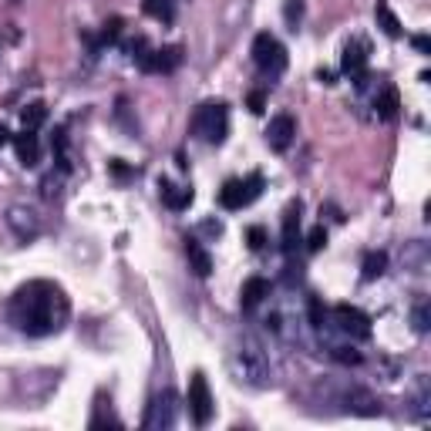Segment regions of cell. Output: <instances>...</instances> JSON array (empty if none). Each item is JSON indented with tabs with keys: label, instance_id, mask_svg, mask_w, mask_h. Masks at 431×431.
I'll list each match as a JSON object with an SVG mask.
<instances>
[{
	"label": "cell",
	"instance_id": "9a60e30c",
	"mask_svg": "<svg viewBox=\"0 0 431 431\" xmlns=\"http://www.w3.org/2000/svg\"><path fill=\"white\" fill-rule=\"evenodd\" d=\"M283 253H293L297 246H300V203L286 205V212H283Z\"/></svg>",
	"mask_w": 431,
	"mask_h": 431
},
{
	"label": "cell",
	"instance_id": "d6a6232c",
	"mask_svg": "<svg viewBox=\"0 0 431 431\" xmlns=\"http://www.w3.org/2000/svg\"><path fill=\"white\" fill-rule=\"evenodd\" d=\"M414 330H418V333L428 330V300H421V304L414 306Z\"/></svg>",
	"mask_w": 431,
	"mask_h": 431
},
{
	"label": "cell",
	"instance_id": "83f0119b",
	"mask_svg": "<svg viewBox=\"0 0 431 431\" xmlns=\"http://www.w3.org/2000/svg\"><path fill=\"white\" fill-rule=\"evenodd\" d=\"M128 57H131V61H142V57H145V54L152 51V48H149V37H145V34H138V37H135V41H128Z\"/></svg>",
	"mask_w": 431,
	"mask_h": 431
},
{
	"label": "cell",
	"instance_id": "44dd1931",
	"mask_svg": "<svg viewBox=\"0 0 431 431\" xmlns=\"http://www.w3.org/2000/svg\"><path fill=\"white\" fill-rule=\"evenodd\" d=\"M104 425H111V428H118L122 421L115 418V411H111V405H104V398H98V407H95V414H91V421H88V428H104Z\"/></svg>",
	"mask_w": 431,
	"mask_h": 431
},
{
	"label": "cell",
	"instance_id": "4dcf8cb0",
	"mask_svg": "<svg viewBox=\"0 0 431 431\" xmlns=\"http://www.w3.org/2000/svg\"><path fill=\"white\" fill-rule=\"evenodd\" d=\"M246 243H250V250L259 253V250L266 246V229H263V226H250V229H246Z\"/></svg>",
	"mask_w": 431,
	"mask_h": 431
},
{
	"label": "cell",
	"instance_id": "d590c367",
	"mask_svg": "<svg viewBox=\"0 0 431 431\" xmlns=\"http://www.w3.org/2000/svg\"><path fill=\"white\" fill-rule=\"evenodd\" d=\"M7 142H10V128H7L3 122H0V149H3Z\"/></svg>",
	"mask_w": 431,
	"mask_h": 431
},
{
	"label": "cell",
	"instance_id": "ffe728a7",
	"mask_svg": "<svg viewBox=\"0 0 431 431\" xmlns=\"http://www.w3.org/2000/svg\"><path fill=\"white\" fill-rule=\"evenodd\" d=\"M142 10L155 17V21H162V24H172L176 21V7H172V0H142Z\"/></svg>",
	"mask_w": 431,
	"mask_h": 431
},
{
	"label": "cell",
	"instance_id": "5bb4252c",
	"mask_svg": "<svg viewBox=\"0 0 431 431\" xmlns=\"http://www.w3.org/2000/svg\"><path fill=\"white\" fill-rule=\"evenodd\" d=\"M14 152H17V162L27 165V169L41 162V142H37V135L30 128H24L21 135H14Z\"/></svg>",
	"mask_w": 431,
	"mask_h": 431
},
{
	"label": "cell",
	"instance_id": "8d00e7d4",
	"mask_svg": "<svg viewBox=\"0 0 431 431\" xmlns=\"http://www.w3.org/2000/svg\"><path fill=\"white\" fill-rule=\"evenodd\" d=\"M317 77H320L324 84H333V71H320V75H317Z\"/></svg>",
	"mask_w": 431,
	"mask_h": 431
},
{
	"label": "cell",
	"instance_id": "277c9868",
	"mask_svg": "<svg viewBox=\"0 0 431 431\" xmlns=\"http://www.w3.org/2000/svg\"><path fill=\"white\" fill-rule=\"evenodd\" d=\"M253 61L263 75L277 77L279 71L286 68V48L279 44L270 30H263V34H256L253 37Z\"/></svg>",
	"mask_w": 431,
	"mask_h": 431
},
{
	"label": "cell",
	"instance_id": "d6986e66",
	"mask_svg": "<svg viewBox=\"0 0 431 431\" xmlns=\"http://www.w3.org/2000/svg\"><path fill=\"white\" fill-rule=\"evenodd\" d=\"M185 256H189V263H192V270H196L199 277H209V273H212V256L199 246V239H185Z\"/></svg>",
	"mask_w": 431,
	"mask_h": 431
},
{
	"label": "cell",
	"instance_id": "6da1fadb",
	"mask_svg": "<svg viewBox=\"0 0 431 431\" xmlns=\"http://www.w3.org/2000/svg\"><path fill=\"white\" fill-rule=\"evenodd\" d=\"M71 304L64 290L51 279H30L14 290L7 304V320L27 337H51L68 324Z\"/></svg>",
	"mask_w": 431,
	"mask_h": 431
},
{
	"label": "cell",
	"instance_id": "1f68e13d",
	"mask_svg": "<svg viewBox=\"0 0 431 431\" xmlns=\"http://www.w3.org/2000/svg\"><path fill=\"white\" fill-rule=\"evenodd\" d=\"M324 320H327V310H324V304H320L317 297H310V324H313V327H324Z\"/></svg>",
	"mask_w": 431,
	"mask_h": 431
},
{
	"label": "cell",
	"instance_id": "8992f818",
	"mask_svg": "<svg viewBox=\"0 0 431 431\" xmlns=\"http://www.w3.org/2000/svg\"><path fill=\"white\" fill-rule=\"evenodd\" d=\"M176 407H178L176 391L165 387L162 394H155L152 401H149V411H145V418H142V428H149V431L172 428V425H176Z\"/></svg>",
	"mask_w": 431,
	"mask_h": 431
},
{
	"label": "cell",
	"instance_id": "7a4b0ae2",
	"mask_svg": "<svg viewBox=\"0 0 431 431\" xmlns=\"http://www.w3.org/2000/svg\"><path fill=\"white\" fill-rule=\"evenodd\" d=\"M229 367H232L239 384H250V387H270L273 384V364H270L263 344L253 333L236 337V344L229 347Z\"/></svg>",
	"mask_w": 431,
	"mask_h": 431
},
{
	"label": "cell",
	"instance_id": "836d02e7",
	"mask_svg": "<svg viewBox=\"0 0 431 431\" xmlns=\"http://www.w3.org/2000/svg\"><path fill=\"white\" fill-rule=\"evenodd\" d=\"M411 44H414V51L431 54V37H428V34H414V37H411Z\"/></svg>",
	"mask_w": 431,
	"mask_h": 431
},
{
	"label": "cell",
	"instance_id": "30bf717a",
	"mask_svg": "<svg viewBox=\"0 0 431 431\" xmlns=\"http://www.w3.org/2000/svg\"><path fill=\"white\" fill-rule=\"evenodd\" d=\"M333 317H337V327L344 333H351L357 340H367L371 337V317L364 310H357L351 304H337L333 306Z\"/></svg>",
	"mask_w": 431,
	"mask_h": 431
},
{
	"label": "cell",
	"instance_id": "ac0fdd59",
	"mask_svg": "<svg viewBox=\"0 0 431 431\" xmlns=\"http://www.w3.org/2000/svg\"><path fill=\"white\" fill-rule=\"evenodd\" d=\"M374 108H378V115L384 122H394L398 118V111H401V95H398V88H380V95L374 98Z\"/></svg>",
	"mask_w": 431,
	"mask_h": 431
},
{
	"label": "cell",
	"instance_id": "4fadbf2b",
	"mask_svg": "<svg viewBox=\"0 0 431 431\" xmlns=\"http://www.w3.org/2000/svg\"><path fill=\"white\" fill-rule=\"evenodd\" d=\"M293 135H297V122L290 118V115H277L270 128H266V145L273 149V152H286L290 145H293Z\"/></svg>",
	"mask_w": 431,
	"mask_h": 431
},
{
	"label": "cell",
	"instance_id": "7402d4cb",
	"mask_svg": "<svg viewBox=\"0 0 431 431\" xmlns=\"http://www.w3.org/2000/svg\"><path fill=\"white\" fill-rule=\"evenodd\" d=\"M21 122H24V128H30V131H34V128H41L44 122H48V108H44L41 102L27 104L24 111H21Z\"/></svg>",
	"mask_w": 431,
	"mask_h": 431
},
{
	"label": "cell",
	"instance_id": "e0dca14e",
	"mask_svg": "<svg viewBox=\"0 0 431 431\" xmlns=\"http://www.w3.org/2000/svg\"><path fill=\"white\" fill-rule=\"evenodd\" d=\"M158 192H162V203L169 205V209H176V212H182V209H189L192 205V189H185V185H172V182H158Z\"/></svg>",
	"mask_w": 431,
	"mask_h": 431
},
{
	"label": "cell",
	"instance_id": "8fae6325",
	"mask_svg": "<svg viewBox=\"0 0 431 431\" xmlns=\"http://www.w3.org/2000/svg\"><path fill=\"white\" fill-rule=\"evenodd\" d=\"M367 41L364 37H354V41H347L344 44V51H340V71L344 75H364L367 71Z\"/></svg>",
	"mask_w": 431,
	"mask_h": 431
},
{
	"label": "cell",
	"instance_id": "cb8c5ba5",
	"mask_svg": "<svg viewBox=\"0 0 431 431\" xmlns=\"http://www.w3.org/2000/svg\"><path fill=\"white\" fill-rule=\"evenodd\" d=\"M378 24L387 37H401V21L387 10V3H378Z\"/></svg>",
	"mask_w": 431,
	"mask_h": 431
},
{
	"label": "cell",
	"instance_id": "d4e9b609",
	"mask_svg": "<svg viewBox=\"0 0 431 431\" xmlns=\"http://www.w3.org/2000/svg\"><path fill=\"white\" fill-rule=\"evenodd\" d=\"M330 357L337 360V364H347V367H357L364 357H360V351H354V347H347V344H337V347H330Z\"/></svg>",
	"mask_w": 431,
	"mask_h": 431
},
{
	"label": "cell",
	"instance_id": "2e32d148",
	"mask_svg": "<svg viewBox=\"0 0 431 431\" xmlns=\"http://www.w3.org/2000/svg\"><path fill=\"white\" fill-rule=\"evenodd\" d=\"M270 297V279L263 277H250L243 283V293H239V306L243 310H256V306L263 304Z\"/></svg>",
	"mask_w": 431,
	"mask_h": 431
},
{
	"label": "cell",
	"instance_id": "f546056e",
	"mask_svg": "<svg viewBox=\"0 0 431 431\" xmlns=\"http://www.w3.org/2000/svg\"><path fill=\"white\" fill-rule=\"evenodd\" d=\"M246 108H250L253 115H263V111H266V91H263V88H253V91L246 95Z\"/></svg>",
	"mask_w": 431,
	"mask_h": 431
},
{
	"label": "cell",
	"instance_id": "9c48e42d",
	"mask_svg": "<svg viewBox=\"0 0 431 431\" xmlns=\"http://www.w3.org/2000/svg\"><path fill=\"white\" fill-rule=\"evenodd\" d=\"M7 226L14 229V236H17L21 243H30V239L41 232V216H37V209H30V205H10V209H7Z\"/></svg>",
	"mask_w": 431,
	"mask_h": 431
},
{
	"label": "cell",
	"instance_id": "603a6c76",
	"mask_svg": "<svg viewBox=\"0 0 431 431\" xmlns=\"http://www.w3.org/2000/svg\"><path fill=\"white\" fill-rule=\"evenodd\" d=\"M387 270V253H367L364 256V279H378Z\"/></svg>",
	"mask_w": 431,
	"mask_h": 431
},
{
	"label": "cell",
	"instance_id": "e575fe53",
	"mask_svg": "<svg viewBox=\"0 0 431 431\" xmlns=\"http://www.w3.org/2000/svg\"><path fill=\"white\" fill-rule=\"evenodd\" d=\"M111 172H115L118 178H128V176H131V169H128L122 158H115V162H111Z\"/></svg>",
	"mask_w": 431,
	"mask_h": 431
},
{
	"label": "cell",
	"instance_id": "52a82bcc",
	"mask_svg": "<svg viewBox=\"0 0 431 431\" xmlns=\"http://www.w3.org/2000/svg\"><path fill=\"white\" fill-rule=\"evenodd\" d=\"M189 414L199 428L212 421V391H209L203 374H192V380H189Z\"/></svg>",
	"mask_w": 431,
	"mask_h": 431
},
{
	"label": "cell",
	"instance_id": "ba28073f",
	"mask_svg": "<svg viewBox=\"0 0 431 431\" xmlns=\"http://www.w3.org/2000/svg\"><path fill=\"white\" fill-rule=\"evenodd\" d=\"M178 64H182V48H178V44H169V48H152V51L138 61V68H142V71H149V75H172Z\"/></svg>",
	"mask_w": 431,
	"mask_h": 431
},
{
	"label": "cell",
	"instance_id": "5b68a950",
	"mask_svg": "<svg viewBox=\"0 0 431 431\" xmlns=\"http://www.w3.org/2000/svg\"><path fill=\"white\" fill-rule=\"evenodd\" d=\"M263 192V176L253 172V176L246 178H229L226 185L219 189V205L229 209V212H236V209H243V205H250Z\"/></svg>",
	"mask_w": 431,
	"mask_h": 431
},
{
	"label": "cell",
	"instance_id": "484cf974",
	"mask_svg": "<svg viewBox=\"0 0 431 431\" xmlns=\"http://www.w3.org/2000/svg\"><path fill=\"white\" fill-rule=\"evenodd\" d=\"M122 27H125L122 17H108L102 24V44H115V41L122 37Z\"/></svg>",
	"mask_w": 431,
	"mask_h": 431
},
{
	"label": "cell",
	"instance_id": "4316f807",
	"mask_svg": "<svg viewBox=\"0 0 431 431\" xmlns=\"http://www.w3.org/2000/svg\"><path fill=\"white\" fill-rule=\"evenodd\" d=\"M283 17H286V24L297 30L300 17H304V0H286V3H283Z\"/></svg>",
	"mask_w": 431,
	"mask_h": 431
},
{
	"label": "cell",
	"instance_id": "f1b7e54d",
	"mask_svg": "<svg viewBox=\"0 0 431 431\" xmlns=\"http://www.w3.org/2000/svg\"><path fill=\"white\" fill-rule=\"evenodd\" d=\"M324 246H327V229L313 226L310 229V236H306V250H310V253H320Z\"/></svg>",
	"mask_w": 431,
	"mask_h": 431
},
{
	"label": "cell",
	"instance_id": "3957f363",
	"mask_svg": "<svg viewBox=\"0 0 431 431\" xmlns=\"http://www.w3.org/2000/svg\"><path fill=\"white\" fill-rule=\"evenodd\" d=\"M192 131L209 142V145H219L226 142V131H229V108L226 102H205L196 108L192 115Z\"/></svg>",
	"mask_w": 431,
	"mask_h": 431
},
{
	"label": "cell",
	"instance_id": "7c38bea8",
	"mask_svg": "<svg viewBox=\"0 0 431 431\" xmlns=\"http://www.w3.org/2000/svg\"><path fill=\"white\" fill-rule=\"evenodd\" d=\"M340 401H344V407L347 411H354V414H364V418H374V414H380V401L367 391V387H347L344 394H340Z\"/></svg>",
	"mask_w": 431,
	"mask_h": 431
}]
</instances>
